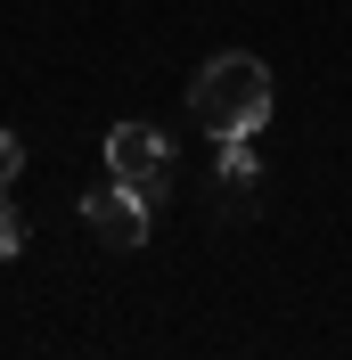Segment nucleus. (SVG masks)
<instances>
[{
	"instance_id": "7ed1b4c3",
	"label": "nucleus",
	"mask_w": 352,
	"mask_h": 360,
	"mask_svg": "<svg viewBox=\"0 0 352 360\" xmlns=\"http://www.w3.org/2000/svg\"><path fill=\"white\" fill-rule=\"evenodd\" d=\"M82 221H90V238H99L107 254H139V246H148V197L123 188V180H115V188H90Z\"/></svg>"
},
{
	"instance_id": "f03ea898",
	"label": "nucleus",
	"mask_w": 352,
	"mask_h": 360,
	"mask_svg": "<svg viewBox=\"0 0 352 360\" xmlns=\"http://www.w3.org/2000/svg\"><path fill=\"white\" fill-rule=\"evenodd\" d=\"M107 172L156 205L164 180H172V139L156 131V123H115V131H107Z\"/></svg>"
},
{
	"instance_id": "20e7f679",
	"label": "nucleus",
	"mask_w": 352,
	"mask_h": 360,
	"mask_svg": "<svg viewBox=\"0 0 352 360\" xmlns=\"http://www.w3.org/2000/svg\"><path fill=\"white\" fill-rule=\"evenodd\" d=\"M221 148V188H230V197H254V180H263V156H254V131H230V139H213Z\"/></svg>"
},
{
	"instance_id": "423d86ee",
	"label": "nucleus",
	"mask_w": 352,
	"mask_h": 360,
	"mask_svg": "<svg viewBox=\"0 0 352 360\" xmlns=\"http://www.w3.org/2000/svg\"><path fill=\"white\" fill-rule=\"evenodd\" d=\"M17 172H25V139H17V131H0V188H8Z\"/></svg>"
},
{
	"instance_id": "39448f33",
	"label": "nucleus",
	"mask_w": 352,
	"mask_h": 360,
	"mask_svg": "<svg viewBox=\"0 0 352 360\" xmlns=\"http://www.w3.org/2000/svg\"><path fill=\"white\" fill-rule=\"evenodd\" d=\"M25 246V221H17V205H8V188H0V262Z\"/></svg>"
},
{
	"instance_id": "f257e3e1",
	"label": "nucleus",
	"mask_w": 352,
	"mask_h": 360,
	"mask_svg": "<svg viewBox=\"0 0 352 360\" xmlns=\"http://www.w3.org/2000/svg\"><path fill=\"white\" fill-rule=\"evenodd\" d=\"M189 107H197V123H205L213 139L263 131V123H270V66H263V58H246V49H221V58L197 66Z\"/></svg>"
}]
</instances>
